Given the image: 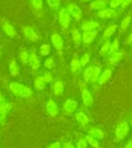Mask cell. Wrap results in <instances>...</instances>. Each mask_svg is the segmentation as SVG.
Instances as JSON below:
<instances>
[{
  "instance_id": "6da1fadb",
  "label": "cell",
  "mask_w": 132,
  "mask_h": 148,
  "mask_svg": "<svg viewBox=\"0 0 132 148\" xmlns=\"http://www.w3.org/2000/svg\"><path fill=\"white\" fill-rule=\"evenodd\" d=\"M9 89L15 95L18 96V97H22V98L30 97L33 94L32 89L30 87L23 85L21 83H17V82L11 83L9 85Z\"/></svg>"
},
{
  "instance_id": "7a4b0ae2",
  "label": "cell",
  "mask_w": 132,
  "mask_h": 148,
  "mask_svg": "<svg viewBox=\"0 0 132 148\" xmlns=\"http://www.w3.org/2000/svg\"><path fill=\"white\" fill-rule=\"evenodd\" d=\"M58 19H59V24L62 29L66 30L70 27V25L72 22V16L70 14H69V12L66 8H62L59 10Z\"/></svg>"
},
{
  "instance_id": "3957f363",
  "label": "cell",
  "mask_w": 132,
  "mask_h": 148,
  "mask_svg": "<svg viewBox=\"0 0 132 148\" xmlns=\"http://www.w3.org/2000/svg\"><path fill=\"white\" fill-rule=\"evenodd\" d=\"M129 132V125L126 121L120 122L115 129V141L116 142H119V141L123 140L128 136Z\"/></svg>"
},
{
  "instance_id": "277c9868",
  "label": "cell",
  "mask_w": 132,
  "mask_h": 148,
  "mask_svg": "<svg viewBox=\"0 0 132 148\" xmlns=\"http://www.w3.org/2000/svg\"><path fill=\"white\" fill-rule=\"evenodd\" d=\"M119 16V12L117 9L111 8H106L103 10H100L98 13V16L102 20H108V19H117Z\"/></svg>"
},
{
  "instance_id": "5b68a950",
  "label": "cell",
  "mask_w": 132,
  "mask_h": 148,
  "mask_svg": "<svg viewBox=\"0 0 132 148\" xmlns=\"http://www.w3.org/2000/svg\"><path fill=\"white\" fill-rule=\"evenodd\" d=\"M66 8L69 12V14L74 19L75 21H81L83 18V10L80 8V6L75 3H70L68 4Z\"/></svg>"
},
{
  "instance_id": "8992f818",
  "label": "cell",
  "mask_w": 132,
  "mask_h": 148,
  "mask_svg": "<svg viewBox=\"0 0 132 148\" xmlns=\"http://www.w3.org/2000/svg\"><path fill=\"white\" fill-rule=\"evenodd\" d=\"M23 32H24V36H26L27 39L29 41H31V42L37 43V42L39 41V39H40L39 35L36 33L35 30L33 27H29V25H26V27H24Z\"/></svg>"
},
{
  "instance_id": "52a82bcc",
  "label": "cell",
  "mask_w": 132,
  "mask_h": 148,
  "mask_svg": "<svg viewBox=\"0 0 132 148\" xmlns=\"http://www.w3.org/2000/svg\"><path fill=\"white\" fill-rule=\"evenodd\" d=\"M12 109V105L10 103L3 101L0 103V125H5V116Z\"/></svg>"
},
{
  "instance_id": "ba28073f",
  "label": "cell",
  "mask_w": 132,
  "mask_h": 148,
  "mask_svg": "<svg viewBox=\"0 0 132 148\" xmlns=\"http://www.w3.org/2000/svg\"><path fill=\"white\" fill-rule=\"evenodd\" d=\"M78 107V102L73 99H68L65 101L62 106V111L65 114H73Z\"/></svg>"
},
{
  "instance_id": "9c48e42d",
  "label": "cell",
  "mask_w": 132,
  "mask_h": 148,
  "mask_svg": "<svg viewBox=\"0 0 132 148\" xmlns=\"http://www.w3.org/2000/svg\"><path fill=\"white\" fill-rule=\"evenodd\" d=\"M51 42L53 47H54V49H56L57 52H62V48H64V39H62L61 35L53 33L51 36Z\"/></svg>"
},
{
  "instance_id": "30bf717a",
  "label": "cell",
  "mask_w": 132,
  "mask_h": 148,
  "mask_svg": "<svg viewBox=\"0 0 132 148\" xmlns=\"http://www.w3.org/2000/svg\"><path fill=\"white\" fill-rule=\"evenodd\" d=\"M118 28V27L117 24H115V23L110 24L108 27L105 28V30L103 31L102 37V41L103 40L105 42L107 40H110V38L115 34V32L117 31Z\"/></svg>"
},
{
  "instance_id": "8fae6325",
  "label": "cell",
  "mask_w": 132,
  "mask_h": 148,
  "mask_svg": "<svg viewBox=\"0 0 132 148\" xmlns=\"http://www.w3.org/2000/svg\"><path fill=\"white\" fill-rule=\"evenodd\" d=\"M98 36V31H89V32H83L81 34V42L84 45H91L94 42Z\"/></svg>"
},
{
  "instance_id": "7c38bea8",
  "label": "cell",
  "mask_w": 132,
  "mask_h": 148,
  "mask_svg": "<svg viewBox=\"0 0 132 148\" xmlns=\"http://www.w3.org/2000/svg\"><path fill=\"white\" fill-rule=\"evenodd\" d=\"M100 27V23L96 20H87L81 24V30L83 32L95 31Z\"/></svg>"
},
{
  "instance_id": "4fadbf2b",
  "label": "cell",
  "mask_w": 132,
  "mask_h": 148,
  "mask_svg": "<svg viewBox=\"0 0 132 148\" xmlns=\"http://www.w3.org/2000/svg\"><path fill=\"white\" fill-rule=\"evenodd\" d=\"M28 65L31 66V68H32L33 70H37V69L40 68V66H41V61H40L39 56H37L35 51H32V52L30 53Z\"/></svg>"
},
{
  "instance_id": "5bb4252c",
  "label": "cell",
  "mask_w": 132,
  "mask_h": 148,
  "mask_svg": "<svg viewBox=\"0 0 132 148\" xmlns=\"http://www.w3.org/2000/svg\"><path fill=\"white\" fill-rule=\"evenodd\" d=\"M124 56H125V52H124V51H121V50L118 51L117 53L113 54L111 56H109V58H108L109 65L110 66L117 65L118 63H119L124 58Z\"/></svg>"
},
{
  "instance_id": "9a60e30c",
  "label": "cell",
  "mask_w": 132,
  "mask_h": 148,
  "mask_svg": "<svg viewBox=\"0 0 132 148\" xmlns=\"http://www.w3.org/2000/svg\"><path fill=\"white\" fill-rule=\"evenodd\" d=\"M81 99H83V105L86 107H90L93 105V98L91 92L87 88H84L83 90H81Z\"/></svg>"
},
{
  "instance_id": "2e32d148",
  "label": "cell",
  "mask_w": 132,
  "mask_h": 148,
  "mask_svg": "<svg viewBox=\"0 0 132 148\" xmlns=\"http://www.w3.org/2000/svg\"><path fill=\"white\" fill-rule=\"evenodd\" d=\"M46 109L48 114L51 115V116H56L59 113V107L58 105L56 104L55 101L52 98H50L47 103H46Z\"/></svg>"
},
{
  "instance_id": "e0dca14e",
  "label": "cell",
  "mask_w": 132,
  "mask_h": 148,
  "mask_svg": "<svg viewBox=\"0 0 132 148\" xmlns=\"http://www.w3.org/2000/svg\"><path fill=\"white\" fill-rule=\"evenodd\" d=\"M108 4V0H92L90 4V8L94 11H100L105 9Z\"/></svg>"
},
{
  "instance_id": "ac0fdd59",
  "label": "cell",
  "mask_w": 132,
  "mask_h": 148,
  "mask_svg": "<svg viewBox=\"0 0 132 148\" xmlns=\"http://www.w3.org/2000/svg\"><path fill=\"white\" fill-rule=\"evenodd\" d=\"M112 74H113V68L112 67H108L106 68L104 71L100 74V77H99V80H98V83L99 85H104L107 82H108L112 76Z\"/></svg>"
},
{
  "instance_id": "d6986e66",
  "label": "cell",
  "mask_w": 132,
  "mask_h": 148,
  "mask_svg": "<svg viewBox=\"0 0 132 148\" xmlns=\"http://www.w3.org/2000/svg\"><path fill=\"white\" fill-rule=\"evenodd\" d=\"M131 22H132V15L131 14H129L126 16L120 22L118 25V31L119 33H125L126 31H127L129 27V25H131Z\"/></svg>"
},
{
  "instance_id": "ffe728a7",
  "label": "cell",
  "mask_w": 132,
  "mask_h": 148,
  "mask_svg": "<svg viewBox=\"0 0 132 148\" xmlns=\"http://www.w3.org/2000/svg\"><path fill=\"white\" fill-rule=\"evenodd\" d=\"M71 71L72 74H78L79 71L81 68V62H80V58L78 57V56L76 54H74L73 57L72 58L71 61Z\"/></svg>"
},
{
  "instance_id": "44dd1931",
  "label": "cell",
  "mask_w": 132,
  "mask_h": 148,
  "mask_svg": "<svg viewBox=\"0 0 132 148\" xmlns=\"http://www.w3.org/2000/svg\"><path fill=\"white\" fill-rule=\"evenodd\" d=\"M2 29L4 31V33L7 35V36L11 37V38H14L16 36V30L15 29V27L12 25L10 23L8 22H5L3 27H2Z\"/></svg>"
},
{
  "instance_id": "7402d4cb",
  "label": "cell",
  "mask_w": 132,
  "mask_h": 148,
  "mask_svg": "<svg viewBox=\"0 0 132 148\" xmlns=\"http://www.w3.org/2000/svg\"><path fill=\"white\" fill-rule=\"evenodd\" d=\"M71 35H72V42L75 46H80L81 43V31L76 28V27H73L71 30Z\"/></svg>"
},
{
  "instance_id": "603a6c76",
  "label": "cell",
  "mask_w": 132,
  "mask_h": 148,
  "mask_svg": "<svg viewBox=\"0 0 132 148\" xmlns=\"http://www.w3.org/2000/svg\"><path fill=\"white\" fill-rule=\"evenodd\" d=\"M53 95H56V96L62 95V93H64V82L61 81V80L56 81L53 84Z\"/></svg>"
},
{
  "instance_id": "cb8c5ba5",
  "label": "cell",
  "mask_w": 132,
  "mask_h": 148,
  "mask_svg": "<svg viewBox=\"0 0 132 148\" xmlns=\"http://www.w3.org/2000/svg\"><path fill=\"white\" fill-rule=\"evenodd\" d=\"M34 11L39 16L43 9V0H29Z\"/></svg>"
},
{
  "instance_id": "d4e9b609",
  "label": "cell",
  "mask_w": 132,
  "mask_h": 148,
  "mask_svg": "<svg viewBox=\"0 0 132 148\" xmlns=\"http://www.w3.org/2000/svg\"><path fill=\"white\" fill-rule=\"evenodd\" d=\"M46 82L43 75H37L34 80V87L36 90H43L45 88Z\"/></svg>"
},
{
  "instance_id": "484cf974",
  "label": "cell",
  "mask_w": 132,
  "mask_h": 148,
  "mask_svg": "<svg viewBox=\"0 0 132 148\" xmlns=\"http://www.w3.org/2000/svg\"><path fill=\"white\" fill-rule=\"evenodd\" d=\"M75 119L83 126H85L86 125L89 124V117L83 112H78L75 114Z\"/></svg>"
},
{
  "instance_id": "4316f807",
  "label": "cell",
  "mask_w": 132,
  "mask_h": 148,
  "mask_svg": "<svg viewBox=\"0 0 132 148\" xmlns=\"http://www.w3.org/2000/svg\"><path fill=\"white\" fill-rule=\"evenodd\" d=\"M9 71H10L11 75H13V76H16V75H19V73H20V67H19V66H18V64H17L16 59H12L10 61Z\"/></svg>"
},
{
  "instance_id": "83f0119b",
  "label": "cell",
  "mask_w": 132,
  "mask_h": 148,
  "mask_svg": "<svg viewBox=\"0 0 132 148\" xmlns=\"http://www.w3.org/2000/svg\"><path fill=\"white\" fill-rule=\"evenodd\" d=\"M89 134H91V136L98 140H102L104 138V132L98 127H91L89 130Z\"/></svg>"
},
{
  "instance_id": "f1b7e54d",
  "label": "cell",
  "mask_w": 132,
  "mask_h": 148,
  "mask_svg": "<svg viewBox=\"0 0 132 148\" xmlns=\"http://www.w3.org/2000/svg\"><path fill=\"white\" fill-rule=\"evenodd\" d=\"M29 57H30V53L27 52L26 50H22L18 54V59H19L20 63L23 65H27L29 63Z\"/></svg>"
},
{
  "instance_id": "f546056e",
  "label": "cell",
  "mask_w": 132,
  "mask_h": 148,
  "mask_svg": "<svg viewBox=\"0 0 132 148\" xmlns=\"http://www.w3.org/2000/svg\"><path fill=\"white\" fill-rule=\"evenodd\" d=\"M110 47V40H107V41L103 42L102 47H100V56H109Z\"/></svg>"
},
{
  "instance_id": "4dcf8cb0",
  "label": "cell",
  "mask_w": 132,
  "mask_h": 148,
  "mask_svg": "<svg viewBox=\"0 0 132 148\" xmlns=\"http://www.w3.org/2000/svg\"><path fill=\"white\" fill-rule=\"evenodd\" d=\"M102 74V66H93V73L91 79V83H96L99 80V77Z\"/></svg>"
},
{
  "instance_id": "1f68e13d",
  "label": "cell",
  "mask_w": 132,
  "mask_h": 148,
  "mask_svg": "<svg viewBox=\"0 0 132 148\" xmlns=\"http://www.w3.org/2000/svg\"><path fill=\"white\" fill-rule=\"evenodd\" d=\"M92 73H93V66H87L84 69V71H83V80L86 83L91 82Z\"/></svg>"
},
{
  "instance_id": "d6a6232c",
  "label": "cell",
  "mask_w": 132,
  "mask_h": 148,
  "mask_svg": "<svg viewBox=\"0 0 132 148\" xmlns=\"http://www.w3.org/2000/svg\"><path fill=\"white\" fill-rule=\"evenodd\" d=\"M118 51H119V40L118 38H115L113 40L112 43H110V52H109V56H111L113 54L117 53Z\"/></svg>"
},
{
  "instance_id": "836d02e7",
  "label": "cell",
  "mask_w": 132,
  "mask_h": 148,
  "mask_svg": "<svg viewBox=\"0 0 132 148\" xmlns=\"http://www.w3.org/2000/svg\"><path fill=\"white\" fill-rule=\"evenodd\" d=\"M85 139L87 141V143L89 144L91 147L93 148H100V144L98 142V139H96L95 137H93L92 136L88 134L87 136H85Z\"/></svg>"
},
{
  "instance_id": "e575fe53",
  "label": "cell",
  "mask_w": 132,
  "mask_h": 148,
  "mask_svg": "<svg viewBox=\"0 0 132 148\" xmlns=\"http://www.w3.org/2000/svg\"><path fill=\"white\" fill-rule=\"evenodd\" d=\"M51 53V46L48 44H43L39 48V54L42 56H48Z\"/></svg>"
},
{
  "instance_id": "d590c367",
  "label": "cell",
  "mask_w": 132,
  "mask_h": 148,
  "mask_svg": "<svg viewBox=\"0 0 132 148\" xmlns=\"http://www.w3.org/2000/svg\"><path fill=\"white\" fill-rule=\"evenodd\" d=\"M90 60H91V54L88 53V52L84 53L83 56H81V58H80V62H81V67L86 66L88 64L90 63Z\"/></svg>"
},
{
  "instance_id": "8d00e7d4",
  "label": "cell",
  "mask_w": 132,
  "mask_h": 148,
  "mask_svg": "<svg viewBox=\"0 0 132 148\" xmlns=\"http://www.w3.org/2000/svg\"><path fill=\"white\" fill-rule=\"evenodd\" d=\"M43 65H45V67H46L47 69H53L55 67V61L53 56H48L47 58L43 62Z\"/></svg>"
},
{
  "instance_id": "74e56055",
  "label": "cell",
  "mask_w": 132,
  "mask_h": 148,
  "mask_svg": "<svg viewBox=\"0 0 132 148\" xmlns=\"http://www.w3.org/2000/svg\"><path fill=\"white\" fill-rule=\"evenodd\" d=\"M46 3L52 9H57L61 5V0H46Z\"/></svg>"
},
{
  "instance_id": "f35d334b",
  "label": "cell",
  "mask_w": 132,
  "mask_h": 148,
  "mask_svg": "<svg viewBox=\"0 0 132 148\" xmlns=\"http://www.w3.org/2000/svg\"><path fill=\"white\" fill-rule=\"evenodd\" d=\"M122 3H123V0H110L109 2V5H110V8L117 9L118 8H120Z\"/></svg>"
},
{
  "instance_id": "ab89813d",
  "label": "cell",
  "mask_w": 132,
  "mask_h": 148,
  "mask_svg": "<svg viewBox=\"0 0 132 148\" xmlns=\"http://www.w3.org/2000/svg\"><path fill=\"white\" fill-rule=\"evenodd\" d=\"M87 146H88V143L85 138H80L77 141L76 148H87Z\"/></svg>"
},
{
  "instance_id": "60d3db41",
  "label": "cell",
  "mask_w": 132,
  "mask_h": 148,
  "mask_svg": "<svg viewBox=\"0 0 132 148\" xmlns=\"http://www.w3.org/2000/svg\"><path fill=\"white\" fill-rule=\"evenodd\" d=\"M43 78H45V81L46 82V84H50L53 81V75H52V73H50L48 71L43 74Z\"/></svg>"
},
{
  "instance_id": "b9f144b4",
  "label": "cell",
  "mask_w": 132,
  "mask_h": 148,
  "mask_svg": "<svg viewBox=\"0 0 132 148\" xmlns=\"http://www.w3.org/2000/svg\"><path fill=\"white\" fill-rule=\"evenodd\" d=\"M131 3H132V0H123V3L120 6V9L125 10L126 8H128L129 6L131 5Z\"/></svg>"
},
{
  "instance_id": "7bdbcfd3",
  "label": "cell",
  "mask_w": 132,
  "mask_h": 148,
  "mask_svg": "<svg viewBox=\"0 0 132 148\" xmlns=\"http://www.w3.org/2000/svg\"><path fill=\"white\" fill-rule=\"evenodd\" d=\"M62 145L60 142H53L52 144H50L46 148H61Z\"/></svg>"
},
{
  "instance_id": "ee69618b",
  "label": "cell",
  "mask_w": 132,
  "mask_h": 148,
  "mask_svg": "<svg viewBox=\"0 0 132 148\" xmlns=\"http://www.w3.org/2000/svg\"><path fill=\"white\" fill-rule=\"evenodd\" d=\"M61 148H75V146L71 142H64L62 145Z\"/></svg>"
},
{
  "instance_id": "f6af8a7d",
  "label": "cell",
  "mask_w": 132,
  "mask_h": 148,
  "mask_svg": "<svg viewBox=\"0 0 132 148\" xmlns=\"http://www.w3.org/2000/svg\"><path fill=\"white\" fill-rule=\"evenodd\" d=\"M126 44L129 45V46H131V45H132V33H130L127 36V38H126Z\"/></svg>"
},
{
  "instance_id": "bcb514c9",
  "label": "cell",
  "mask_w": 132,
  "mask_h": 148,
  "mask_svg": "<svg viewBox=\"0 0 132 148\" xmlns=\"http://www.w3.org/2000/svg\"><path fill=\"white\" fill-rule=\"evenodd\" d=\"M79 86H80V89L81 90H83V89H84V88H86V82L83 80H80L79 81Z\"/></svg>"
},
{
  "instance_id": "7dc6e473",
  "label": "cell",
  "mask_w": 132,
  "mask_h": 148,
  "mask_svg": "<svg viewBox=\"0 0 132 148\" xmlns=\"http://www.w3.org/2000/svg\"><path fill=\"white\" fill-rule=\"evenodd\" d=\"M125 148H132V140L129 141L127 143V145H125Z\"/></svg>"
},
{
  "instance_id": "c3c4849f",
  "label": "cell",
  "mask_w": 132,
  "mask_h": 148,
  "mask_svg": "<svg viewBox=\"0 0 132 148\" xmlns=\"http://www.w3.org/2000/svg\"><path fill=\"white\" fill-rule=\"evenodd\" d=\"M3 101H5V98H4V96L1 94H0V103L3 102Z\"/></svg>"
},
{
  "instance_id": "681fc988",
  "label": "cell",
  "mask_w": 132,
  "mask_h": 148,
  "mask_svg": "<svg viewBox=\"0 0 132 148\" xmlns=\"http://www.w3.org/2000/svg\"><path fill=\"white\" fill-rule=\"evenodd\" d=\"M81 1H83V2H89V1H92V0H81Z\"/></svg>"
},
{
  "instance_id": "f907efd6",
  "label": "cell",
  "mask_w": 132,
  "mask_h": 148,
  "mask_svg": "<svg viewBox=\"0 0 132 148\" xmlns=\"http://www.w3.org/2000/svg\"><path fill=\"white\" fill-rule=\"evenodd\" d=\"M130 125L132 126V117H131V119H130Z\"/></svg>"
},
{
  "instance_id": "816d5d0a",
  "label": "cell",
  "mask_w": 132,
  "mask_h": 148,
  "mask_svg": "<svg viewBox=\"0 0 132 148\" xmlns=\"http://www.w3.org/2000/svg\"><path fill=\"white\" fill-rule=\"evenodd\" d=\"M0 56H1V51H0Z\"/></svg>"
}]
</instances>
